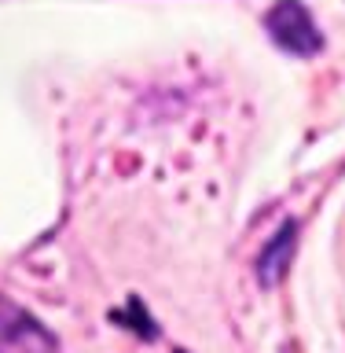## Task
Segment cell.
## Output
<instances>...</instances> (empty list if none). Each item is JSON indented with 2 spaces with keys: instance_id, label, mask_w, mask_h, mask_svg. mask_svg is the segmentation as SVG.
Masks as SVG:
<instances>
[{
  "instance_id": "6da1fadb",
  "label": "cell",
  "mask_w": 345,
  "mask_h": 353,
  "mask_svg": "<svg viewBox=\"0 0 345 353\" xmlns=\"http://www.w3.org/2000/svg\"><path fill=\"white\" fill-rule=\"evenodd\" d=\"M269 26L275 33V41L286 44L291 52H313L320 37L313 33V22H309V15L297 4H280L269 15Z\"/></svg>"
},
{
  "instance_id": "7a4b0ae2",
  "label": "cell",
  "mask_w": 345,
  "mask_h": 353,
  "mask_svg": "<svg viewBox=\"0 0 345 353\" xmlns=\"http://www.w3.org/2000/svg\"><path fill=\"white\" fill-rule=\"evenodd\" d=\"M19 335H22V320H15V324H0V353H19L15 350Z\"/></svg>"
}]
</instances>
